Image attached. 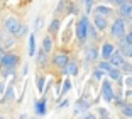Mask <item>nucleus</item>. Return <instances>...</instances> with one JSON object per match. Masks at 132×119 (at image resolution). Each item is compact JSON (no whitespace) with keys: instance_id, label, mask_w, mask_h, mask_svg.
I'll return each instance as SVG.
<instances>
[{"instance_id":"7","label":"nucleus","mask_w":132,"mask_h":119,"mask_svg":"<svg viewBox=\"0 0 132 119\" xmlns=\"http://www.w3.org/2000/svg\"><path fill=\"white\" fill-rule=\"evenodd\" d=\"M68 61H70V60H68V54H66L64 51H59V53L54 54V58H53V63H54V66H58V68H63Z\"/></svg>"},{"instance_id":"18","label":"nucleus","mask_w":132,"mask_h":119,"mask_svg":"<svg viewBox=\"0 0 132 119\" xmlns=\"http://www.w3.org/2000/svg\"><path fill=\"white\" fill-rule=\"evenodd\" d=\"M97 12L100 14V16H109L110 12H112V9H109V7H103V5H98V7H97Z\"/></svg>"},{"instance_id":"25","label":"nucleus","mask_w":132,"mask_h":119,"mask_svg":"<svg viewBox=\"0 0 132 119\" xmlns=\"http://www.w3.org/2000/svg\"><path fill=\"white\" fill-rule=\"evenodd\" d=\"M122 70H124V72H127V73H132V65L130 63H122Z\"/></svg>"},{"instance_id":"27","label":"nucleus","mask_w":132,"mask_h":119,"mask_svg":"<svg viewBox=\"0 0 132 119\" xmlns=\"http://www.w3.org/2000/svg\"><path fill=\"white\" fill-rule=\"evenodd\" d=\"M41 27H43V17H37V19H36V24H34V29L37 31Z\"/></svg>"},{"instance_id":"35","label":"nucleus","mask_w":132,"mask_h":119,"mask_svg":"<svg viewBox=\"0 0 132 119\" xmlns=\"http://www.w3.org/2000/svg\"><path fill=\"white\" fill-rule=\"evenodd\" d=\"M110 2H113V0H110Z\"/></svg>"},{"instance_id":"26","label":"nucleus","mask_w":132,"mask_h":119,"mask_svg":"<svg viewBox=\"0 0 132 119\" xmlns=\"http://www.w3.org/2000/svg\"><path fill=\"white\" fill-rule=\"evenodd\" d=\"M70 88H71V82H70V80H66V82H64V85H63V90H61V94H66L68 90H70Z\"/></svg>"},{"instance_id":"12","label":"nucleus","mask_w":132,"mask_h":119,"mask_svg":"<svg viewBox=\"0 0 132 119\" xmlns=\"http://www.w3.org/2000/svg\"><path fill=\"white\" fill-rule=\"evenodd\" d=\"M36 112H37L39 116H44V114H46V99L36 102Z\"/></svg>"},{"instance_id":"13","label":"nucleus","mask_w":132,"mask_h":119,"mask_svg":"<svg viewBox=\"0 0 132 119\" xmlns=\"http://www.w3.org/2000/svg\"><path fill=\"white\" fill-rule=\"evenodd\" d=\"M98 58V50L97 48H88V50H86V60H88V61H93V60H97Z\"/></svg>"},{"instance_id":"22","label":"nucleus","mask_w":132,"mask_h":119,"mask_svg":"<svg viewBox=\"0 0 132 119\" xmlns=\"http://www.w3.org/2000/svg\"><path fill=\"white\" fill-rule=\"evenodd\" d=\"M122 112H124V116H129V117H132V104H127V106H124Z\"/></svg>"},{"instance_id":"33","label":"nucleus","mask_w":132,"mask_h":119,"mask_svg":"<svg viewBox=\"0 0 132 119\" xmlns=\"http://www.w3.org/2000/svg\"><path fill=\"white\" fill-rule=\"evenodd\" d=\"M127 39H129V41H130V43H132V32H129V36H127Z\"/></svg>"},{"instance_id":"21","label":"nucleus","mask_w":132,"mask_h":119,"mask_svg":"<svg viewBox=\"0 0 132 119\" xmlns=\"http://www.w3.org/2000/svg\"><path fill=\"white\" fill-rule=\"evenodd\" d=\"M58 29H59V20L54 19L53 22H51V26H49V31L51 32H58Z\"/></svg>"},{"instance_id":"17","label":"nucleus","mask_w":132,"mask_h":119,"mask_svg":"<svg viewBox=\"0 0 132 119\" xmlns=\"http://www.w3.org/2000/svg\"><path fill=\"white\" fill-rule=\"evenodd\" d=\"M51 48H53V41H51V38H49V36H46V38L43 39V50L46 51V53H49V51H51Z\"/></svg>"},{"instance_id":"16","label":"nucleus","mask_w":132,"mask_h":119,"mask_svg":"<svg viewBox=\"0 0 132 119\" xmlns=\"http://www.w3.org/2000/svg\"><path fill=\"white\" fill-rule=\"evenodd\" d=\"M29 54H31V56L36 54V36L34 34L29 36Z\"/></svg>"},{"instance_id":"23","label":"nucleus","mask_w":132,"mask_h":119,"mask_svg":"<svg viewBox=\"0 0 132 119\" xmlns=\"http://www.w3.org/2000/svg\"><path fill=\"white\" fill-rule=\"evenodd\" d=\"M98 68L103 70V72H109V70L112 68V65H110V61H102L100 65H98Z\"/></svg>"},{"instance_id":"32","label":"nucleus","mask_w":132,"mask_h":119,"mask_svg":"<svg viewBox=\"0 0 132 119\" xmlns=\"http://www.w3.org/2000/svg\"><path fill=\"white\" fill-rule=\"evenodd\" d=\"M113 2H115V4H119V5H120V4H124V2H127V0H113Z\"/></svg>"},{"instance_id":"15","label":"nucleus","mask_w":132,"mask_h":119,"mask_svg":"<svg viewBox=\"0 0 132 119\" xmlns=\"http://www.w3.org/2000/svg\"><path fill=\"white\" fill-rule=\"evenodd\" d=\"M112 53H113V46H112V44H109V43H107V44H103V48H102V56L109 60Z\"/></svg>"},{"instance_id":"29","label":"nucleus","mask_w":132,"mask_h":119,"mask_svg":"<svg viewBox=\"0 0 132 119\" xmlns=\"http://www.w3.org/2000/svg\"><path fill=\"white\" fill-rule=\"evenodd\" d=\"M92 4H93V0H85V5H86V12L92 10Z\"/></svg>"},{"instance_id":"4","label":"nucleus","mask_w":132,"mask_h":119,"mask_svg":"<svg viewBox=\"0 0 132 119\" xmlns=\"http://www.w3.org/2000/svg\"><path fill=\"white\" fill-rule=\"evenodd\" d=\"M112 34L115 38H124L125 36V24L122 19H115L112 24Z\"/></svg>"},{"instance_id":"3","label":"nucleus","mask_w":132,"mask_h":119,"mask_svg":"<svg viewBox=\"0 0 132 119\" xmlns=\"http://www.w3.org/2000/svg\"><path fill=\"white\" fill-rule=\"evenodd\" d=\"M86 29H88V17H81L80 22H78V27H76V36L80 41H85L86 39Z\"/></svg>"},{"instance_id":"8","label":"nucleus","mask_w":132,"mask_h":119,"mask_svg":"<svg viewBox=\"0 0 132 119\" xmlns=\"http://www.w3.org/2000/svg\"><path fill=\"white\" fill-rule=\"evenodd\" d=\"M110 65L112 66H122V63H124V56H122L120 51H115L113 50V53L110 54Z\"/></svg>"},{"instance_id":"1","label":"nucleus","mask_w":132,"mask_h":119,"mask_svg":"<svg viewBox=\"0 0 132 119\" xmlns=\"http://www.w3.org/2000/svg\"><path fill=\"white\" fill-rule=\"evenodd\" d=\"M17 63H19V56L14 54V53H4L2 56H0V65H2V68H5V70L15 68Z\"/></svg>"},{"instance_id":"24","label":"nucleus","mask_w":132,"mask_h":119,"mask_svg":"<svg viewBox=\"0 0 132 119\" xmlns=\"http://www.w3.org/2000/svg\"><path fill=\"white\" fill-rule=\"evenodd\" d=\"M76 106H78V109H88L90 107V104L86 102V100H78Z\"/></svg>"},{"instance_id":"31","label":"nucleus","mask_w":132,"mask_h":119,"mask_svg":"<svg viewBox=\"0 0 132 119\" xmlns=\"http://www.w3.org/2000/svg\"><path fill=\"white\" fill-rule=\"evenodd\" d=\"M64 106H68V100H63V102L59 104V107H64Z\"/></svg>"},{"instance_id":"9","label":"nucleus","mask_w":132,"mask_h":119,"mask_svg":"<svg viewBox=\"0 0 132 119\" xmlns=\"http://www.w3.org/2000/svg\"><path fill=\"white\" fill-rule=\"evenodd\" d=\"M61 70H63V73H66V75H73L75 77V75L78 73V63L76 61H68Z\"/></svg>"},{"instance_id":"11","label":"nucleus","mask_w":132,"mask_h":119,"mask_svg":"<svg viewBox=\"0 0 132 119\" xmlns=\"http://www.w3.org/2000/svg\"><path fill=\"white\" fill-rule=\"evenodd\" d=\"M93 22H95V27H97L98 31H105V29H107V20H105V17H102L100 14L95 17Z\"/></svg>"},{"instance_id":"2","label":"nucleus","mask_w":132,"mask_h":119,"mask_svg":"<svg viewBox=\"0 0 132 119\" xmlns=\"http://www.w3.org/2000/svg\"><path fill=\"white\" fill-rule=\"evenodd\" d=\"M4 26H5V29H7V32H10V34H14V36H17L19 31H20V22L15 17H7Z\"/></svg>"},{"instance_id":"6","label":"nucleus","mask_w":132,"mask_h":119,"mask_svg":"<svg viewBox=\"0 0 132 119\" xmlns=\"http://www.w3.org/2000/svg\"><path fill=\"white\" fill-rule=\"evenodd\" d=\"M102 94H103V99L107 102H112L113 100V90H112V85H110L109 80H105L102 83Z\"/></svg>"},{"instance_id":"10","label":"nucleus","mask_w":132,"mask_h":119,"mask_svg":"<svg viewBox=\"0 0 132 119\" xmlns=\"http://www.w3.org/2000/svg\"><path fill=\"white\" fill-rule=\"evenodd\" d=\"M120 16L122 17H132V2H124V4H120Z\"/></svg>"},{"instance_id":"20","label":"nucleus","mask_w":132,"mask_h":119,"mask_svg":"<svg viewBox=\"0 0 132 119\" xmlns=\"http://www.w3.org/2000/svg\"><path fill=\"white\" fill-rule=\"evenodd\" d=\"M44 83H46V78L44 77H37V90L41 94L44 92Z\"/></svg>"},{"instance_id":"30","label":"nucleus","mask_w":132,"mask_h":119,"mask_svg":"<svg viewBox=\"0 0 132 119\" xmlns=\"http://www.w3.org/2000/svg\"><path fill=\"white\" fill-rule=\"evenodd\" d=\"M98 114H100V116H109V112L105 111V109H100V111H98Z\"/></svg>"},{"instance_id":"19","label":"nucleus","mask_w":132,"mask_h":119,"mask_svg":"<svg viewBox=\"0 0 132 119\" xmlns=\"http://www.w3.org/2000/svg\"><path fill=\"white\" fill-rule=\"evenodd\" d=\"M46 51H44V50H41V51H39V53H37V63H39V65H44V63H46Z\"/></svg>"},{"instance_id":"5","label":"nucleus","mask_w":132,"mask_h":119,"mask_svg":"<svg viewBox=\"0 0 132 119\" xmlns=\"http://www.w3.org/2000/svg\"><path fill=\"white\" fill-rule=\"evenodd\" d=\"M120 53L129 56V58H132V43L127 39V36L120 38Z\"/></svg>"},{"instance_id":"28","label":"nucleus","mask_w":132,"mask_h":119,"mask_svg":"<svg viewBox=\"0 0 132 119\" xmlns=\"http://www.w3.org/2000/svg\"><path fill=\"white\" fill-rule=\"evenodd\" d=\"M103 73H105V72H103V70H100V68H98V70H97V72H95V73H93V77H95V78H97V80H102V77H103Z\"/></svg>"},{"instance_id":"14","label":"nucleus","mask_w":132,"mask_h":119,"mask_svg":"<svg viewBox=\"0 0 132 119\" xmlns=\"http://www.w3.org/2000/svg\"><path fill=\"white\" fill-rule=\"evenodd\" d=\"M109 75H110V78H112V80H117V82H120V80H122V73H120V70L113 68V66L109 70Z\"/></svg>"},{"instance_id":"34","label":"nucleus","mask_w":132,"mask_h":119,"mask_svg":"<svg viewBox=\"0 0 132 119\" xmlns=\"http://www.w3.org/2000/svg\"><path fill=\"white\" fill-rule=\"evenodd\" d=\"M0 53H2V48H0ZM0 56H2V54H0Z\"/></svg>"}]
</instances>
